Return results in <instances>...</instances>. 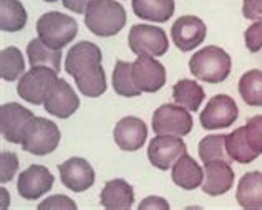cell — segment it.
<instances>
[{"instance_id": "obj_12", "label": "cell", "mask_w": 262, "mask_h": 210, "mask_svg": "<svg viewBox=\"0 0 262 210\" xmlns=\"http://www.w3.org/2000/svg\"><path fill=\"white\" fill-rule=\"evenodd\" d=\"M133 78L143 93H156L166 83V70L153 57L138 55L133 62Z\"/></svg>"}, {"instance_id": "obj_4", "label": "cell", "mask_w": 262, "mask_h": 210, "mask_svg": "<svg viewBox=\"0 0 262 210\" xmlns=\"http://www.w3.org/2000/svg\"><path fill=\"white\" fill-rule=\"evenodd\" d=\"M37 33L48 46L61 50L77 37L78 23L73 17L61 12H48L38 18Z\"/></svg>"}, {"instance_id": "obj_21", "label": "cell", "mask_w": 262, "mask_h": 210, "mask_svg": "<svg viewBox=\"0 0 262 210\" xmlns=\"http://www.w3.org/2000/svg\"><path fill=\"white\" fill-rule=\"evenodd\" d=\"M236 200L244 208H262V172L252 171L241 177Z\"/></svg>"}, {"instance_id": "obj_18", "label": "cell", "mask_w": 262, "mask_h": 210, "mask_svg": "<svg viewBox=\"0 0 262 210\" xmlns=\"http://www.w3.org/2000/svg\"><path fill=\"white\" fill-rule=\"evenodd\" d=\"M113 138L121 151H138L148 138V127L140 118L126 116L116 123Z\"/></svg>"}, {"instance_id": "obj_28", "label": "cell", "mask_w": 262, "mask_h": 210, "mask_svg": "<svg viewBox=\"0 0 262 210\" xmlns=\"http://www.w3.org/2000/svg\"><path fill=\"white\" fill-rule=\"evenodd\" d=\"M226 134H211V136H206L199 142V158L204 162H211V161H226V162H234L232 158L227 152L226 147Z\"/></svg>"}, {"instance_id": "obj_16", "label": "cell", "mask_w": 262, "mask_h": 210, "mask_svg": "<svg viewBox=\"0 0 262 210\" xmlns=\"http://www.w3.org/2000/svg\"><path fill=\"white\" fill-rule=\"evenodd\" d=\"M61 184L73 192H85L95 184V171L83 158H72L58 166Z\"/></svg>"}, {"instance_id": "obj_5", "label": "cell", "mask_w": 262, "mask_h": 210, "mask_svg": "<svg viewBox=\"0 0 262 210\" xmlns=\"http://www.w3.org/2000/svg\"><path fill=\"white\" fill-rule=\"evenodd\" d=\"M57 71L48 66H33L30 71L22 74L18 80V96L32 104H43L47 94L57 81Z\"/></svg>"}, {"instance_id": "obj_17", "label": "cell", "mask_w": 262, "mask_h": 210, "mask_svg": "<svg viewBox=\"0 0 262 210\" xmlns=\"http://www.w3.org/2000/svg\"><path fill=\"white\" fill-rule=\"evenodd\" d=\"M234 174L229 162L226 161H211L204 164V180H203V192L217 197L231 191L234 184Z\"/></svg>"}, {"instance_id": "obj_27", "label": "cell", "mask_w": 262, "mask_h": 210, "mask_svg": "<svg viewBox=\"0 0 262 210\" xmlns=\"http://www.w3.org/2000/svg\"><path fill=\"white\" fill-rule=\"evenodd\" d=\"M113 90L116 94H120V96H126V98L140 96V94L143 93L135 83L133 63L121 62V60L116 62L115 70H113Z\"/></svg>"}, {"instance_id": "obj_31", "label": "cell", "mask_w": 262, "mask_h": 210, "mask_svg": "<svg viewBox=\"0 0 262 210\" xmlns=\"http://www.w3.org/2000/svg\"><path fill=\"white\" fill-rule=\"evenodd\" d=\"M247 139L257 154H262V116H252L246 123Z\"/></svg>"}, {"instance_id": "obj_24", "label": "cell", "mask_w": 262, "mask_h": 210, "mask_svg": "<svg viewBox=\"0 0 262 210\" xmlns=\"http://www.w3.org/2000/svg\"><path fill=\"white\" fill-rule=\"evenodd\" d=\"M226 147L227 152L232 158V161L239 162V164H249V162L257 159V152L254 151L249 139H247L246 126L237 127L226 138Z\"/></svg>"}, {"instance_id": "obj_8", "label": "cell", "mask_w": 262, "mask_h": 210, "mask_svg": "<svg viewBox=\"0 0 262 210\" xmlns=\"http://www.w3.org/2000/svg\"><path fill=\"white\" fill-rule=\"evenodd\" d=\"M33 119H35L33 113L22 104H2L0 108V131H2L4 139L12 144H22Z\"/></svg>"}, {"instance_id": "obj_20", "label": "cell", "mask_w": 262, "mask_h": 210, "mask_svg": "<svg viewBox=\"0 0 262 210\" xmlns=\"http://www.w3.org/2000/svg\"><path fill=\"white\" fill-rule=\"evenodd\" d=\"M171 177H173L174 184L184 189V191H194L199 186H203L204 169H201V166L191 155L184 154L174 162Z\"/></svg>"}, {"instance_id": "obj_13", "label": "cell", "mask_w": 262, "mask_h": 210, "mask_svg": "<svg viewBox=\"0 0 262 210\" xmlns=\"http://www.w3.org/2000/svg\"><path fill=\"white\" fill-rule=\"evenodd\" d=\"M43 106L48 114L60 119H67L78 110L80 99L77 93L73 91V88L68 85V81L58 78L52 86L50 93L47 94Z\"/></svg>"}, {"instance_id": "obj_33", "label": "cell", "mask_w": 262, "mask_h": 210, "mask_svg": "<svg viewBox=\"0 0 262 210\" xmlns=\"http://www.w3.org/2000/svg\"><path fill=\"white\" fill-rule=\"evenodd\" d=\"M244 42L247 50L256 53L262 48V22L252 23L249 29L244 32Z\"/></svg>"}, {"instance_id": "obj_22", "label": "cell", "mask_w": 262, "mask_h": 210, "mask_svg": "<svg viewBox=\"0 0 262 210\" xmlns=\"http://www.w3.org/2000/svg\"><path fill=\"white\" fill-rule=\"evenodd\" d=\"M131 7L136 17L156 23L168 22L174 13V0H133Z\"/></svg>"}, {"instance_id": "obj_23", "label": "cell", "mask_w": 262, "mask_h": 210, "mask_svg": "<svg viewBox=\"0 0 262 210\" xmlns=\"http://www.w3.org/2000/svg\"><path fill=\"white\" fill-rule=\"evenodd\" d=\"M27 57H29L32 68L33 66H48L57 73L61 68V51L48 46L42 38H33L27 45Z\"/></svg>"}, {"instance_id": "obj_6", "label": "cell", "mask_w": 262, "mask_h": 210, "mask_svg": "<svg viewBox=\"0 0 262 210\" xmlns=\"http://www.w3.org/2000/svg\"><path fill=\"white\" fill-rule=\"evenodd\" d=\"M60 142V129L53 121L45 118H38L32 121L29 131L25 134V139L20 146L24 151L35 154V155H47L53 152L58 147Z\"/></svg>"}, {"instance_id": "obj_1", "label": "cell", "mask_w": 262, "mask_h": 210, "mask_svg": "<svg viewBox=\"0 0 262 210\" xmlns=\"http://www.w3.org/2000/svg\"><path fill=\"white\" fill-rule=\"evenodd\" d=\"M101 58V50L92 42H80L67 53L65 71L72 74L80 93L88 98H98L106 91Z\"/></svg>"}, {"instance_id": "obj_7", "label": "cell", "mask_w": 262, "mask_h": 210, "mask_svg": "<svg viewBox=\"0 0 262 210\" xmlns=\"http://www.w3.org/2000/svg\"><path fill=\"white\" fill-rule=\"evenodd\" d=\"M128 43L135 55L163 57L169 48L164 30L153 25H133L128 35Z\"/></svg>"}, {"instance_id": "obj_11", "label": "cell", "mask_w": 262, "mask_h": 210, "mask_svg": "<svg viewBox=\"0 0 262 210\" xmlns=\"http://www.w3.org/2000/svg\"><path fill=\"white\" fill-rule=\"evenodd\" d=\"M186 154V144L181 136L171 134H158L151 139L148 146V159L156 169L168 171L174 166V162Z\"/></svg>"}, {"instance_id": "obj_38", "label": "cell", "mask_w": 262, "mask_h": 210, "mask_svg": "<svg viewBox=\"0 0 262 210\" xmlns=\"http://www.w3.org/2000/svg\"><path fill=\"white\" fill-rule=\"evenodd\" d=\"M43 2H50V4H53V2H58V0H43Z\"/></svg>"}, {"instance_id": "obj_3", "label": "cell", "mask_w": 262, "mask_h": 210, "mask_svg": "<svg viewBox=\"0 0 262 210\" xmlns=\"http://www.w3.org/2000/svg\"><path fill=\"white\" fill-rule=\"evenodd\" d=\"M231 57L216 45L196 51L189 60V71L206 83H221L231 73Z\"/></svg>"}, {"instance_id": "obj_9", "label": "cell", "mask_w": 262, "mask_h": 210, "mask_svg": "<svg viewBox=\"0 0 262 210\" xmlns=\"http://www.w3.org/2000/svg\"><path fill=\"white\" fill-rule=\"evenodd\" d=\"M153 131L156 134L186 136L192 129V118L186 108L179 104H163L153 114Z\"/></svg>"}, {"instance_id": "obj_34", "label": "cell", "mask_w": 262, "mask_h": 210, "mask_svg": "<svg viewBox=\"0 0 262 210\" xmlns=\"http://www.w3.org/2000/svg\"><path fill=\"white\" fill-rule=\"evenodd\" d=\"M38 208H77V204L67 195H53L43 200Z\"/></svg>"}, {"instance_id": "obj_29", "label": "cell", "mask_w": 262, "mask_h": 210, "mask_svg": "<svg viewBox=\"0 0 262 210\" xmlns=\"http://www.w3.org/2000/svg\"><path fill=\"white\" fill-rule=\"evenodd\" d=\"M239 94L246 104L262 106V71L249 70L239 80Z\"/></svg>"}, {"instance_id": "obj_10", "label": "cell", "mask_w": 262, "mask_h": 210, "mask_svg": "<svg viewBox=\"0 0 262 210\" xmlns=\"http://www.w3.org/2000/svg\"><path fill=\"white\" fill-rule=\"evenodd\" d=\"M239 116V108L231 96L227 94H216L212 96L203 110L199 121L201 126L208 131L226 129Z\"/></svg>"}, {"instance_id": "obj_25", "label": "cell", "mask_w": 262, "mask_h": 210, "mask_svg": "<svg viewBox=\"0 0 262 210\" xmlns=\"http://www.w3.org/2000/svg\"><path fill=\"white\" fill-rule=\"evenodd\" d=\"M204 90L192 80H181L173 86V98L176 104L186 108L188 111H198L204 101Z\"/></svg>"}, {"instance_id": "obj_36", "label": "cell", "mask_w": 262, "mask_h": 210, "mask_svg": "<svg viewBox=\"0 0 262 210\" xmlns=\"http://www.w3.org/2000/svg\"><path fill=\"white\" fill-rule=\"evenodd\" d=\"M144 208H160V210H168L169 204L161 197H146L141 204H140V210Z\"/></svg>"}, {"instance_id": "obj_35", "label": "cell", "mask_w": 262, "mask_h": 210, "mask_svg": "<svg viewBox=\"0 0 262 210\" xmlns=\"http://www.w3.org/2000/svg\"><path fill=\"white\" fill-rule=\"evenodd\" d=\"M243 15L249 20L262 22V0H244Z\"/></svg>"}, {"instance_id": "obj_2", "label": "cell", "mask_w": 262, "mask_h": 210, "mask_svg": "<svg viewBox=\"0 0 262 210\" xmlns=\"http://www.w3.org/2000/svg\"><path fill=\"white\" fill-rule=\"evenodd\" d=\"M85 25L96 37H113L126 25V12L115 0H93L85 12Z\"/></svg>"}, {"instance_id": "obj_19", "label": "cell", "mask_w": 262, "mask_h": 210, "mask_svg": "<svg viewBox=\"0 0 262 210\" xmlns=\"http://www.w3.org/2000/svg\"><path fill=\"white\" fill-rule=\"evenodd\" d=\"M100 204L110 210L131 208L135 204V191L126 180H108L100 194Z\"/></svg>"}, {"instance_id": "obj_37", "label": "cell", "mask_w": 262, "mask_h": 210, "mask_svg": "<svg viewBox=\"0 0 262 210\" xmlns=\"http://www.w3.org/2000/svg\"><path fill=\"white\" fill-rule=\"evenodd\" d=\"M63 7L68 10H72L75 13H85L88 5L93 2V0H61Z\"/></svg>"}, {"instance_id": "obj_30", "label": "cell", "mask_w": 262, "mask_h": 210, "mask_svg": "<svg viewBox=\"0 0 262 210\" xmlns=\"http://www.w3.org/2000/svg\"><path fill=\"white\" fill-rule=\"evenodd\" d=\"M25 71V62L22 51L15 46L4 48L0 53V76L5 81H15Z\"/></svg>"}, {"instance_id": "obj_15", "label": "cell", "mask_w": 262, "mask_h": 210, "mask_svg": "<svg viewBox=\"0 0 262 210\" xmlns=\"http://www.w3.org/2000/svg\"><path fill=\"white\" fill-rule=\"evenodd\" d=\"M171 38L181 51H191L206 38V25L194 15L179 17L171 27Z\"/></svg>"}, {"instance_id": "obj_14", "label": "cell", "mask_w": 262, "mask_h": 210, "mask_svg": "<svg viewBox=\"0 0 262 210\" xmlns=\"http://www.w3.org/2000/svg\"><path fill=\"white\" fill-rule=\"evenodd\" d=\"M55 177L45 166H30L18 175L17 191L25 200H37L53 187Z\"/></svg>"}, {"instance_id": "obj_32", "label": "cell", "mask_w": 262, "mask_h": 210, "mask_svg": "<svg viewBox=\"0 0 262 210\" xmlns=\"http://www.w3.org/2000/svg\"><path fill=\"white\" fill-rule=\"evenodd\" d=\"M18 169V159L13 152H2L0 155V180L2 184H7L13 179Z\"/></svg>"}, {"instance_id": "obj_26", "label": "cell", "mask_w": 262, "mask_h": 210, "mask_svg": "<svg viewBox=\"0 0 262 210\" xmlns=\"http://www.w3.org/2000/svg\"><path fill=\"white\" fill-rule=\"evenodd\" d=\"M27 25V12L18 0H0V29L18 32Z\"/></svg>"}]
</instances>
